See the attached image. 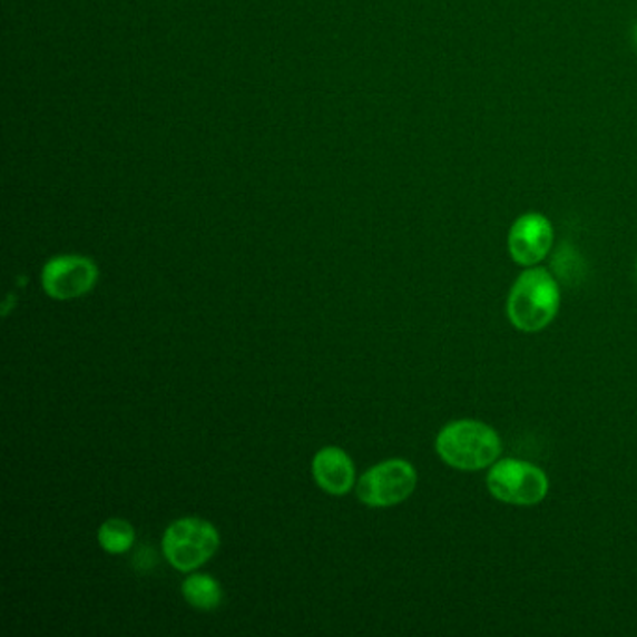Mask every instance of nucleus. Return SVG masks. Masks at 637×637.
<instances>
[{"label":"nucleus","instance_id":"nucleus-1","mask_svg":"<svg viewBox=\"0 0 637 637\" xmlns=\"http://www.w3.org/2000/svg\"><path fill=\"white\" fill-rule=\"evenodd\" d=\"M561 307V288L546 267H526L510 286L507 316L514 330L539 333L556 320Z\"/></svg>","mask_w":637,"mask_h":637},{"label":"nucleus","instance_id":"nucleus-4","mask_svg":"<svg viewBox=\"0 0 637 637\" xmlns=\"http://www.w3.org/2000/svg\"><path fill=\"white\" fill-rule=\"evenodd\" d=\"M220 546L219 531L208 520L187 516L173 521L163 533V556L170 567L180 572H195L217 553Z\"/></svg>","mask_w":637,"mask_h":637},{"label":"nucleus","instance_id":"nucleus-3","mask_svg":"<svg viewBox=\"0 0 637 637\" xmlns=\"http://www.w3.org/2000/svg\"><path fill=\"white\" fill-rule=\"evenodd\" d=\"M487 488L493 499L510 507H537L550 492L546 471L520 458H499L488 468Z\"/></svg>","mask_w":637,"mask_h":637},{"label":"nucleus","instance_id":"nucleus-9","mask_svg":"<svg viewBox=\"0 0 637 637\" xmlns=\"http://www.w3.org/2000/svg\"><path fill=\"white\" fill-rule=\"evenodd\" d=\"M182 597L198 611H215L225 600L219 581L209 574H189L180 586Z\"/></svg>","mask_w":637,"mask_h":637},{"label":"nucleus","instance_id":"nucleus-8","mask_svg":"<svg viewBox=\"0 0 637 637\" xmlns=\"http://www.w3.org/2000/svg\"><path fill=\"white\" fill-rule=\"evenodd\" d=\"M313 479L330 496H346L355 487V465L341 447H324L313 458Z\"/></svg>","mask_w":637,"mask_h":637},{"label":"nucleus","instance_id":"nucleus-7","mask_svg":"<svg viewBox=\"0 0 637 637\" xmlns=\"http://www.w3.org/2000/svg\"><path fill=\"white\" fill-rule=\"evenodd\" d=\"M556 239V231L551 220L539 212L521 214L510 225L507 247L514 264L521 267L539 266L550 255Z\"/></svg>","mask_w":637,"mask_h":637},{"label":"nucleus","instance_id":"nucleus-10","mask_svg":"<svg viewBox=\"0 0 637 637\" xmlns=\"http://www.w3.org/2000/svg\"><path fill=\"white\" fill-rule=\"evenodd\" d=\"M98 542L110 556H122L135 546V528L128 520L110 518L99 526Z\"/></svg>","mask_w":637,"mask_h":637},{"label":"nucleus","instance_id":"nucleus-6","mask_svg":"<svg viewBox=\"0 0 637 637\" xmlns=\"http://www.w3.org/2000/svg\"><path fill=\"white\" fill-rule=\"evenodd\" d=\"M41 288L57 302L79 300L98 284L96 262L81 255L55 256L41 270Z\"/></svg>","mask_w":637,"mask_h":637},{"label":"nucleus","instance_id":"nucleus-11","mask_svg":"<svg viewBox=\"0 0 637 637\" xmlns=\"http://www.w3.org/2000/svg\"><path fill=\"white\" fill-rule=\"evenodd\" d=\"M634 41H636L637 46V23H636V29H634Z\"/></svg>","mask_w":637,"mask_h":637},{"label":"nucleus","instance_id":"nucleus-5","mask_svg":"<svg viewBox=\"0 0 637 637\" xmlns=\"http://www.w3.org/2000/svg\"><path fill=\"white\" fill-rule=\"evenodd\" d=\"M418 470L404 458H391L372 465L357 481L355 493L372 509H389L404 503L418 488Z\"/></svg>","mask_w":637,"mask_h":637},{"label":"nucleus","instance_id":"nucleus-2","mask_svg":"<svg viewBox=\"0 0 637 637\" xmlns=\"http://www.w3.org/2000/svg\"><path fill=\"white\" fill-rule=\"evenodd\" d=\"M441 462L460 471H482L498 462L503 441L498 430L477 419H457L435 435Z\"/></svg>","mask_w":637,"mask_h":637}]
</instances>
